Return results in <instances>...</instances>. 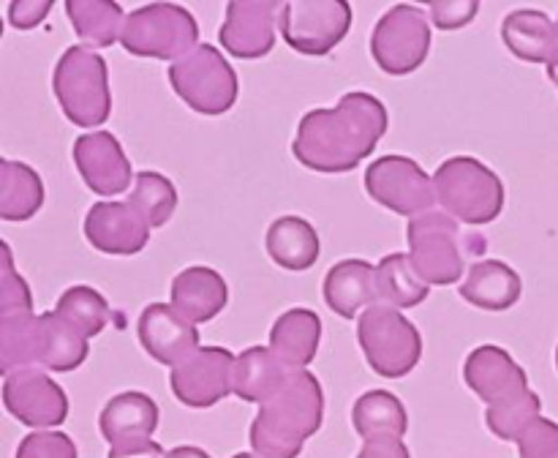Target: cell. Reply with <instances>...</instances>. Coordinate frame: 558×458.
<instances>
[{
  "mask_svg": "<svg viewBox=\"0 0 558 458\" xmlns=\"http://www.w3.org/2000/svg\"><path fill=\"white\" fill-rule=\"evenodd\" d=\"M387 107L376 96L352 91L336 109H311L298 125L292 153L314 172H352L387 134Z\"/></svg>",
  "mask_w": 558,
  "mask_h": 458,
  "instance_id": "1",
  "label": "cell"
},
{
  "mask_svg": "<svg viewBox=\"0 0 558 458\" xmlns=\"http://www.w3.org/2000/svg\"><path fill=\"white\" fill-rule=\"evenodd\" d=\"M325 393L308 369L294 371L278 396L262 403L251 423V447L259 458H298L305 439L322 429Z\"/></svg>",
  "mask_w": 558,
  "mask_h": 458,
  "instance_id": "2",
  "label": "cell"
},
{
  "mask_svg": "<svg viewBox=\"0 0 558 458\" xmlns=\"http://www.w3.org/2000/svg\"><path fill=\"white\" fill-rule=\"evenodd\" d=\"M409 256L425 284H456L466 270L469 260H477L488 249V240L463 229L450 213L428 210L412 218L407 227Z\"/></svg>",
  "mask_w": 558,
  "mask_h": 458,
  "instance_id": "3",
  "label": "cell"
},
{
  "mask_svg": "<svg viewBox=\"0 0 558 458\" xmlns=\"http://www.w3.org/2000/svg\"><path fill=\"white\" fill-rule=\"evenodd\" d=\"M54 96L65 118L80 129L101 125L112 112L107 60L85 44L69 47L60 55L52 74Z\"/></svg>",
  "mask_w": 558,
  "mask_h": 458,
  "instance_id": "4",
  "label": "cell"
},
{
  "mask_svg": "<svg viewBox=\"0 0 558 458\" xmlns=\"http://www.w3.org/2000/svg\"><path fill=\"white\" fill-rule=\"evenodd\" d=\"M436 196L463 224H490L505 210V183L474 156H452L436 169Z\"/></svg>",
  "mask_w": 558,
  "mask_h": 458,
  "instance_id": "5",
  "label": "cell"
},
{
  "mask_svg": "<svg viewBox=\"0 0 558 458\" xmlns=\"http://www.w3.org/2000/svg\"><path fill=\"white\" fill-rule=\"evenodd\" d=\"M196 41H199L196 16L174 3H150L131 11L120 36L125 52L136 58L174 60V63L199 47Z\"/></svg>",
  "mask_w": 558,
  "mask_h": 458,
  "instance_id": "6",
  "label": "cell"
},
{
  "mask_svg": "<svg viewBox=\"0 0 558 458\" xmlns=\"http://www.w3.org/2000/svg\"><path fill=\"white\" fill-rule=\"evenodd\" d=\"M357 338L371 369L387 379L412 374L423 358V336L392 305H371L357 322Z\"/></svg>",
  "mask_w": 558,
  "mask_h": 458,
  "instance_id": "7",
  "label": "cell"
},
{
  "mask_svg": "<svg viewBox=\"0 0 558 458\" xmlns=\"http://www.w3.org/2000/svg\"><path fill=\"white\" fill-rule=\"evenodd\" d=\"M174 93L199 114H223L234 107L240 82L229 60L213 44H199L169 65Z\"/></svg>",
  "mask_w": 558,
  "mask_h": 458,
  "instance_id": "8",
  "label": "cell"
},
{
  "mask_svg": "<svg viewBox=\"0 0 558 458\" xmlns=\"http://www.w3.org/2000/svg\"><path fill=\"white\" fill-rule=\"evenodd\" d=\"M430 52V22L417 5H392L376 22L371 55L385 74L403 76L417 71Z\"/></svg>",
  "mask_w": 558,
  "mask_h": 458,
  "instance_id": "9",
  "label": "cell"
},
{
  "mask_svg": "<svg viewBox=\"0 0 558 458\" xmlns=\"http://www.w3.org/2000/svg\"><path fill=\"white\" fill-rule=\"evenodd\" d=\"M278 27L294 52L327 55L347 38L352 5L347 0H294L281 5Z\"/></svg>",
  "mask_w": 558,
  "mask_h": 458,
  "instance_id": "10",
  "label": "cell"
},
{
  "mask_svg": "<svg viewBox=\"0 0 558 458\" xmlns=\"http://www.w3.org/2000/svg\"><path fill=\"white\" fill-rule=\"evenodd\" d=\"M365 191L398 216H423L439 196L434 178L409 156H381L365 172Z\"/></svg>",
  "mask_w": 558,
  "mask_h": 458,
  "instance_id": "11",
  "label": "cell"
},
{
  "mask_svg": "<svg viewBox=\"0 0 558 458\" xmlns=\"http://www.w3.org/2000/svg\"><path fill=\"white\" fill-rule=\"evenodd\" d=\"M234 363L238 358L227 347H199L189 360L174 365L169 374V387L185 407L207 409L234 393Z\"/></svg>",
  "mask_w": 558,
  "mask_h": 458,
  "instance_id": "12",
  "label": "cell"
},
{
  "mask_svg": "<svg viewBox=\"0 0 558 458\" xmlns=\"http://www.w3.org/2000/svg\"><path fill=\"white\" fill-rule=\"evenodd\" d=\"M3 403L31 429H52L69 418V396L63 387L33 365L5 374Z\"/></svg>",
  "mask_w": 558,
  "mask_h": 458,
  "instance_id": "13",
  "label": "cell"
},
{
  "mask_svg": "<svg viewBox=\"0 0 558 458\" xmlns=\"http://www.w3.org/2000/svg\"><path fill=\"white\" fill-rule=\"evenodd\" d=\"M150 221L131 202H96L85 216V238L101 254L131 256L150 243Z\"/></svg>",
  "mask_w": 558,
  "mask_h": 458,
  "instance_id": "14",
  "label": "cell"
},
{
  "mask_svg": "<svg viewBox=\"0 0 558 458\" xmlns=\"http://www.w3.org/2000/svg\"><path fill=\"white\" fill-rule=\"evenodd\" d=\"M281 14V5L265 0H232L227 5V20H223L221 47L240 60L265 58L276 44V16Z\"/></svg>",
  "mask_w": 558,
  "mask_h": 458,
  "instance_id": "15",
  "label": "cell"
},
{
  "mask_svg": "<svg viewBox=\"0 0 558 458\" xmlns=\"http://www.w3.org/2000/svg\"><path fill=\"white\" fill-rule=\"evenodd\" d=\"M74 164L87 189L98 196H118L131 185V161L109 131L82 134L74 142ZM136 180V178H134Z\"/></svg>",
  "mask_w": 558,
  "mask_h": 458,
  "instance_id": "16",
  "label": "cell"
},
{
  "mask_svg": "<svg viewBox=\"0 0 558 458\" xmlns=\"http://www.w3.org/2000/svg\"><path fill=\"white\" fill-rule=\"evenodd\" d=\"M136 333L153 360L163 365H180L199 349V330L174 305L150 303L140 314Z\"/></svg>",
  "mask_w": 558,
  "mask_h": 458,
  "instance_id": "17",
  "label": "cell"
},
{
  "mask_svg": "<svg viewBox=\"0 0 558 458\" xmlns=\"http://www.w3.org/2000/svg\"><path fill=\"white\" fill-rule=\"evenodd\" d=\"M463 379L488 407L529 387L523 365H518L515 358L496 343H483L469 354L463 365Z\"/></svg>",
  "mask_w": 558,
  "mask_h": 458,
  "instance_id": "18",
  "label": "cell"
},
{
  "mask_svg": "<svg viewBox=\"0 0 558 458\" xmlns=\"http://www.w3.org/2000/svg\"><path fill=\"white\" fill-rule=\"evenodd\" d=\"M98 429L109 447L150 439L158 429V403L140 390L118 393L104 403Z\"/></svg>",
  "mask_w": 558,
  "mask_h": 458,
  "instance_id": "19",
  "label": "cell"
},
{
  "mask_svg": "<svg viewBox=\"0 0 558 458\" xmlns=\"http://www.w3.org/2000/svg\"><path fill=\"white\" fill-rule=\"evenodd\" d=\"M229 287L223 276L213 267L194 265L180 270L172 278V305L189 322H210L213 316L227 309Z\"/></svg>",
  "mask_w": 558,
  "mask_h": 458,
  "instance_id": "20",
  "label": "cell"
},
{
  "mask_svg": "<svg viewBox=\"0 0 558 458\" xmlns=\"http://www.w3.org/2000/svg\"><path fill=\"white\" fill-rule=\"evenodd\" d=\"M327 309L336 311L343 320H354L360 309L376 305L379 289H376V267L365 260H341L327 270L325 287H322Z\"/></svg>",
  "mask_w": 558,
  "mask_h": 458,
  "instance_id": "21",
  "label": "cell"
},
{
  "mask_svg": "<svg viewBox=\"0 0 558 458\" xmlns=\"http://www.w3.org/2000/svg\"><path fill=\"white\" fill-rule=\"evenodd\" d=\"M501 38L515 58L526 63H554L558 58L556 22L545 11L518 9L510 11L501 25Z\"/></svg>",
  "mask_w": 558,
  "mask_h": 458,
  "instance_id": "22",
  "label": "cell"
},
{
  "mask_svg": "<svg viewBox=\"0 0 558 458\" xmlns=\"http://www.w3.org/2000/svg\"><path fill=\"white\" fill-rule=\"evenodd\" d=\"M292 374L294 369L283 365L270 347H248L234 363L232 390L243 401H254L262 407L283 390Z\"/></svg>",
  "mask_w": 558,
  "mask_h": 458,
  "instance_id": "23",
  "label": "cell"
},
{
  "mask_svg": "<svg viewBox=\"0 0 558 458\" xmlns=\"http://www.w3.org/2000/svg\"><path fill=\"white\" fill-rule=\"evenodd\" d=\"M322 338V320L311 309H289L272 322L270 349L283 365L300 371L316 358Z\"/></svg>",
  "mask_w": 558,
  "mask_h": 458,
  "instance_id": "24",
  "label": "cell"
},
{
  "mask_svg": "<svg viewBox=\"0 0 558 458\" xmlns=\"http://www.w3.org/2000/svg\"><path fill=\"white\" fill-rule=\"evenodd\" d=\"M90 354L87 338L58 311H47L36 320V363L49 371H74Z\"/></svg>",
  "mask_w": 558,
  "mask_h": 458,
  "instance_id": "25",
  "label": "cell"
},
{
  "mask_svg": "<svg viewBox=\"0 0 558 458\" xmlns=\"http://www.w3.org/2000/svg\"><path fill=\"white\" fill-rule=\"evenodd\" d=\"M523 281L507 262L480 260L469 267L461 298L485 311H507L521 300Z\"/></svg>",
  "mask_w": 558,
  "mask_h": 458,
  "instance_id": "26",
  "label": "cell"
},
{
  "mask_svg": "<svg viewBox=\"0 0 558 458\" xmlns=\"http://www.w3.org/2000/svg\"><path fill=\"white\" fill-rule=\"evenodd\" d=\"M267 254L283 270H308L319 260V234L300 216H281L267 229Z\"/></svg>",
  "mask_w": 558,
  "mask_h": 458,
  "instance_id": "27",
  "label": "cell"
},
{
  "mask_svg": "<svg viewBox=\"0 0 558 458\" xmlns=\"http://www.w3.org/2000/svg\"><path fill=\"white\" fill-rule=\"evenodd\" d=\"M44 205V183L33 167L3 158L0 161V218L27 221Z\"/></svg>",
  "mask_w": 558,
  "mask_h": 458,
  "instance_id": "28",
  "label": "cell"
},
{
  "mask_svg": "<svg viewBox=\"0 0 558 458\" xmlns=\"http://www.w3.org/2000/svg\"><path fill=\"white\" fill-rule=\"evenodd\" d=\"M352 423L363 439H379V436L401 439L409 429V414L396 393L368 390L354 401Z\"/></svg>",
  "mask_w": 558,
  "mask_h": 458,
  "instance_id": "29",
  "label": "cell"
},
{
  "mask_svg": "<svg viewBox=\"0 0 558 458\" xmlns=\"http://www.w3.org/2000/svg\"><path fill=\"white\" fill-rule=\"evenodd\" d=\"M65 14L74 25L76 36L87 47H112L125 27V14L120 3L104 0H65Z\"/></svg>",
  "mask_w": 558,
  "mask_h": 458,
  "instance_id": "30",
  "label": "cell"
},
{
  "mask_svg": "<svg viewBox=\"0 0 558 458\" xmlns=\"http://www.w3.org/2000/svg\"><path fill=\"white\" fill-rule=\"evenodd\" d=\"M376 289L392 309H414L428 298V284L423 281L409 254H387L376 265Z\"/></svg>",
  "mask_w": 558,
  "mask_h": 458,
  "instance_id": "31",
  "label": "cell"
},
{
  "mask_svg": "<svg viewBox=\"0 0 558 458\" xmlns=\"http://www.w3.org/2000/svg\"><path fill=\"white\" fill-rule=\"evenodd\" d=\"M54 311H58L63 320H69L85 338L98 336V333L109 325L107 298H104L98 289L87 287V284H76V287L65 289V292L60 294Z\"/></svg>",
  "mask_w": 558,
  "mask_h": 458,
  "instance_id": "32",
  "label": "cell"
},
{
  "mask_svg": "<svg viewBox=\"0 0 558 458\" xmlns=\"http://www.w3.org/2000/svg\"><path fill=\"white\" fill-rule=\"evenodd\" d=\"M539 409H543V401H539L537 393L532 387H523L515 396L505 398L499 403H490L488 412H485V423H488V429L499 439L518 442L523 431L539 418Z\"/></svg>",
  "mask_w": 558,
  "mask_h": 458,
  "instance_id": "33",
  "label": "cell"
},
{
  "mask_svg": "<svg viewBox=\"0 0 558 458\" xmlns=\"http://www.w3.org/2000/svg\"><path fill=\"white\" fill-rule=\"evenodd\" d=\"M131 205L142 213V216L150 221V227H163V224L172 218L174 207H178V189L169 178H163L161 172H153V169H145V172L136 174L134 191L129 196Z\"/></svg>",
  "mask_w": 558,
  "mask_h": 458,
  "instance_id": "34",
  "label": "cell"
},
{
  "mask_svg": "<svg viewBox=\"0 0 558 458\" xmlns=\"http://www.w3.org/2000/svg\"><path fill=\"white\" fill-rule=\"evenodd\" d=\"M36 314L0 316V369L11 374L36 363Z\"/></svg>",
  "mask_w": 558,
  "mask_h": 458,
  "instance_id": "35",
  "label": "cell"
},
{
  "mask_svg": "<svg viewBox=\"0 0 558 458\" xmlns=\"http://www.w3.org/2000/svg\"><path fill=\"white\" fill-rule=\"evenodd\" d=\"M3 251V273H0V316L33 314V298L27 281L14 270L9 243H0Z\"/></svg>",
  "mask_w": 558,
  "mask_h": 458,
  "instance_id": "36",
  "label": "cell"
},
{
  "mask_svg": "<svg viewBox=\"0 0 558 458\" xmlns=\"http://www.w3.org/2000/svg\"><path fill=\"white\" fill-rule=\"evenodd\" d=\"M16 458H76V445L63 431H33L20 442Z\"/></svg>",
  "mask_w": 558,
  "mask_h": 458,
  "instance_id": "37",
  "label": "cell"
},
{
  "mask_svg": "<svg viewBox=\"0 0 558 458\" xmlns=\"http://www.w3.org/2000/svg\"><path fill=\"white\" fill-rule=\"evenodd\" d=\"M521 458H558V423L537 418L518 439Z\"/></svg>",
  "mask_w": 558,
  "mask_h": 458,
  "instance_id": "38",
  "label": "cell"
},
{
  "mask_svg": "<svg viewBox=\"0 0 558 458\" xmlns=\"http://www.w3.org/2000/svg\"><path fill=\"white\" fill-rule=\"evenodd\" d=\"M480 3L474 0H463V3H452V0H445V3H430V16H434V25L439 31H458V27H466L469 22L477 16Z\"/></svg>",
  "mask_w": 558,
  "mask_h": 458,
  "instance_id": "39",
  "label": "cell"
},
{
  "mask_svg": "<svg viewBox=\"0 0 558 458\" xmlns=\"http://www.w3.org/2000/svg\"><path fill=\"white\" fill-rule=\"evenodd\" d=\"M49 11H52L49 0H14L9 5V22L16 31H33V27L47 20Z\"/></svg>",
  "mask_w": 558,
  "mask_h": 458,
  "instance_id": "40",
  "label": "cell"
},
{
  "mask_svg": "<svg viewBox=\"0 0 558 458\" xmlns=\"http://www.w3.org/2000/svg\"><path fill=\"white\" fill-rule=\"evenodd\" d=\"M357 458H412V453L398 436H379V439H365Z\"/></svg>",
  "mask_w": 558,
  "mask_h": 458,
  "instance_id": "41",
  "label": "cell"
},
{
  "mask_svg": "<svg viewBox=\"0 0 558 458\" xmlns=\"http://www.w3.org/2000/svg\"><path fill=\"white\" fill-rule=\"evenodd\" d=\"M109 458H167L163 447L158 442H129V445L109 447Z\"/></svg>",
  "mask_w": 558,
  "mask_h": 458,
  "instance_id": "42",
  "label": "cell"
},
{
  "mask_svg": "<svg viewBox=\"0 0 558 458\" xmlns=\"http://www.w3.org/2000/svg\"><path fill=\"white\" fill-rule=\"evenodd\" d=\"M167 458H210V456H207V453L202 450V447L180 445V447H174V450H169Z\"/></svg>",
  "mask_w": 558,
  "mask_h": 458,
  "instance_id": "43",
  "label": "cell"
},
{
  "mask_svg": "<svg viewBox=\"0 0 558 458\" xmlns=\"http://www.w3.org/2000/svg\"><path fill=\"white\" fill-rule=\"evenodd\" d=\"M548 76L554 80V85L558 87V58L554 60V63H548Z\"/></svg>",
  "mask_w": 558,
  "mask_h": 458,
  "instance_id": "44",
  "label": "cell"
},
{
  "mask_svg": "<svg viewBox=\"0 0 558 458\" xmlns=\"http://www.w3.org/2000/svg\"><path fill=\"white\" fill-rule=\"evenodd\" d=\"M232 458H256V456H251V453H238V456H232Z\"/></svg>",
  "mask_w": 558,
  "mask_h": 458,
  "instance_id": "45",
  "label": "cell"
},
{
  "mask_svg": "<svg viewBox=\"0 0 558 458\" xmlns=\"http://www.w3.org/2000/svg\"><path fill=\"white\" fill-rule=\"evenodd\" d=\"M556 36H558V20H556Z\"/></svg>",
  "mask_w": 558,
  "mask_h": 458,
  "instance_id": "46",
  "label": "cell"
},
{
  "mask_svg": "<svg viewBox=\"0 0 558 458\" xmlns=\"http://www.w3.org/2000/svg\"><path fill=\"white\" fill-rule=\"evenodd\" d=\"M556 365H558V349H556Z\"/></svg>",
  "mask_w": 558,
  "mask_h": 458,
  "instance_id": "47",
  "label": "cell"
}]
</instances>
